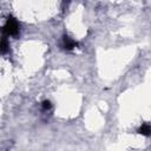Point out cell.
I'll return each mask as SVG.
<instances>
[{
  "mask_svg": "<svg viewBox=\"0 0 151 151\" xmlns=\"http://www.w3.org/2000/svg\"><path fill=\"white\" fill-rule=\"evenodd\" d=\"M19 29H20L19 21H18L14 17L9 15V17L7 18L5 25L0 28V33H1L2 37H7V38H8V37H14V35H17V34L19 33Z\"/></svg>",
  "mask_w": 151,
  "mask_h": 151,
  "instance_id": "1",
  "label": "cell"
},
{
  "mask_svg": "<svg viewBox=\"0 0 151 151\" xmlns=\"http://www.w3.org/2000/svg\"><path fill=\"white\" fill-rule=\"evenodd\" d=\"M61 46L66 51H72L73 48H76L78 46V42L76 40H73L72 38H70L68 35L64 34L63 38H61Z\"/></svg>",
  "mask_w": 151,
  "mask_h": 151,
  "instance_id": "2",
  "label": "cell"
},
{
  "mask_svg": "<svg viewBox=\"0 0 151 151\" xmlns=\"http://www.w3.org/2000/svg\"><path fill=\"white\" fill-rule=\"evenodd\" d=\"M9 50V42L7 37H0V53L1 54H6Z\"/></svg>",
  "mask_w": 151,
  "mask_h": 151,
  "instance_id": "3",
  "label": "cell"
},
{
  "mask_svg": "<svg viewBox=\"0 0 151 151\" xmlns=\"http://www.w3.org/2000/svg\"><path fill=\"white\" fill-rule=\"evenodd\" d=\"M138 132L145 137H149L150 136V132H151V127H150V124L149 123H143L140 125V127L138 129Z\"/></svg>",
  "mask_w": 151,
  "mask_h": 151,
  "instance_id": "4",
  "label": "cell"
},
{
  "mask_svg": "<svg viewBox=\"0 0 151 151\" xmlns=\"http://www.w3.org/2000/svg\"><path fill=\"white\" fill-rule=\"evenodd\" d=\"M41 106H42L44 110H50V109L52 107V104H51L50 100H44L42 104H41Z\"/></svg>",
  "mask_w": 151,
  "mask_h": 151,
  "instance_id": "5",
  "label": "cell"
}]
</instances>
